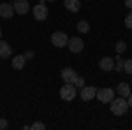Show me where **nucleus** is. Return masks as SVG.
<instances>
[{
  "mask_svg": "<svg viewBox=\"0 0 132 130\" xmlns=\"http://www.w3.org/2000/svg\"><path fill=\"white\" fill-rule=\"evenodd\" d=\"M111 106H109V109L114 116H123L127 109H129V104H127V99H123V97H118V99H113L109 102Z\"/></svg>",
  "mask_w": 132,
  "mask_h": 130,
  "instance_id": "obj_1",
  "label": "nucleus"
},
{
  "mask_svg": "<svg viewBox=\"0 0 132 130\" xmlns=\"http://www.w3.org/2000/svg\"><path fill=\"white\" fill-rule=\"evenodd\" d=\"M32 14H34V18H35L37 21H46V20H48L50 11H48V5H46V0H41L37 5H34Z\"/></svg>",
  "mask_w": 132,
  "mask_h": 130,
  "instance_id": "obj_2",
  "label": "nucleus"
},
{
  "mask_svg": "<svg viewBox=\"0 0 132 130\" xmlns=\"http://www.w3.org/2000/svg\"><path fill=\"white\" fill-rule=\"evenodd\" d=\"M76 95H78V88H76L72 83H65V84L60 88V97L63 100H67V102L74 100V99H76Z\"/></svg>",
  "mask_w": 132,
  "mask_h": 130,
  "instance_id": "obj_3",
  "label": "nucleus"
},
{
  "mask_svg": "<svg viewBox=\"0 0 132 130\" xmlns=\"http://www.w3.org/2000/svg\"><path fill=\"white\" fill-rule=\"evenodd\" d=\"M67 42H69L67 33H63V32H53V33H51V44H53L55 48H65Z\"/></svg>",
  "mask_w": 132,
  "mask_h": 130,
  "instance_id": "obj_4",
  "label": "nucleus"
},
{
  "mask_svg": "<svg viewBox=\"0 0 132 130\" xmlns=\"http://www.w3.org/2000/svg\"><path fill=\"white\" fill-rule=\"evenodd\" d=\"M95 97H97L99 102H102V104H109V102L114 99V90H113V88H101V90H97Z\"/></svg>",
  "mask_w": 132,
  "mask_h": 130,
  "instance_id": "obj_5",
  "label": "nucleus"
},
{
  "mask_svg": "<svg viewBox=\"0 0 132 130\" xmlns=\"http://www.w3.org/2000/svg\"><path fill=\"white\" fill-rule=\"evenodd\" d=\"M95 93H97V88L95 86H83L81 90H79V97L85 102H90V100L95 99Z\"/></svg>",
  "mask_w": 132,
  "mask_h": 130,
  "instance_id": "obj_6",
  "label": "nucleus"
},
{
  "mask_svg": "<svg viewBox=\"0 0 132 130\" xmlns=\"http://www.w3.org/2000/svg\"><path fill=\"white\" fill-rule=\"evenodd\" d=\"M67 48L71 49V53H81L85 44H83V40L79 37H71L69 42H67Z\"/></svg>",
  "mask_w": 132,
  "mask_h": 130,
  "instance_id": "obj_7",
  "label": "nucleus"
},
{
  "mask_svg": "<svg viewBox=\"0 0 132 130\" xmlns=\"http://www.w3.org/2000/svg\"><path fill=\"white\" fill-rule=\"evenodd\" d=\"M12 7H14V12L16 14H27L28 9H30V5H28V0H14V4H12Z\"/></svg>",
  "mask_w": 132,
  "mask_h": 130,
  "instance_id": "obj_8",
  "label": "nucleus"
},
{
  "mask_svg": "<svg viewBox=\"0 0 132 130\" xmlns=\"http://www.w3.org/2000/svg\"><path fill=\"white\" fill-rule=\"evenodd\" d=\"M62 79H63V83H74V79L78 77V72L74 69H71V67H65V69L62 70Z\"/></svg>",
  "mask_w": 132,
  "mask_h": 130,
  "instance_id": "obj_9",
  "label": "nucleus"
},
{
  "mask_svg": "<svg viewBox=\"0 0 132 130\" xmlns=\"http://www.w3.org/2000/svg\"><path fill=\"white\" fill-rule=\"evenodd\" d=\"M12 16H14V7L11 4H0V18L11 20Z\"/></svg>",
  "mask_w": 132,
  "mask_h": 130,
  "instance_id": "obj_10",
  "label": "nucleus"
},
{
  "mask_svg": "<svg viewBox=\"0 0 132 130\" xmlns=\"http://www.w3.org/2000/svg\"><path fill=\"white\" fill-rule=\"evenodd\" d=\"M99 67H101V70H104V72L113 70V69H114V60L109 58V56H104V58L99 60Z\"/></svg>",
  "mask_w": 132,
  "mask_h": 130,
  "instance_id": "obj_11",
  "label": "nucleus"
},
{
  "mask_svg": "<svg viewBox=\"0 0 132 130\" xmlns=\"http://www.w3.org/2000/svg\"><path fill=\"white\" fill-rule=\"evenodd\" d=\"M63 5L71 12H79V9H81V2L79 0H63Z\"/></svg>",
  "mask_w": 132,
  "mask_h": 130,
  "instance_id": "obj_12",
  "label": "nucleus"
},
{
  "mask_svg": "<svg viewBox=\"0 0 132 130\" xmlns=\"http://www.w3.org/2000/svg\"><path fill=\"white\" fill-rule=\"evenodd\" d=\"M116 93L120 95V97H123V99H127L129 95H130L132 91H130V84H127V83H120L118 86H116Z\"/></svg>",
  "mask_w": 132,
  "mask_h": 130,
  "instance_id": "obj_13",
  "label": "nucleus"
},
{
  "mask_svg": "<svg viewBox=\"0 0 132 130\" xmlns=\"http://www.w3.org/2000/svg\"><path fill=\"white\" fill-rule=\"evenodd\" d=\"M11 53H12L11 44H9V42H5V40H0V58H9Z\"/></svg>",
  "mask_w": 132,
  "mask_h": 130,
  "instance_id": "obj_14",
  "label": "nucleus"
},
{
  "mask_svg": "<svg viewBox=\"0 0 132 130\" xmlns=\"http://www.w3.org/2000/svg\"><path fill=\"white\" fill-rule=\"evenodd\" d=\"M25 63H27L25 56H23V55H16V56L12 58V69L14 70H21L23 67H25Z\"/></svg>",
  "mask_w": 132,
  "mask_h": 130,
  "instance_id": "obj_15",
  "label": "nucleus"
},
{
  "mask_svg": "<svg viewBox=\"0 0 132 130\" xmlns=\"http://www.w3.org/2000/svg\"><path fill=\"white\" fill-rule=\"evenodd\" d=\"M78 32H79V33H88V32H90V23L81 20L78 23Z\"/></svg>",
  "mask_w": 132,
  "mask_h": 130,
  "instance_id": "obj_16",
  "label": "nucleus"
},
{
  "mask_svg": "<svg viewBox=\"0 0 132 130\" xmlns=\"http://www.w3.org/2000/svg\"><path fill=\"white\" fill-rule=\"evenodd\" d=\"M125 49H127V44H125L123 40H118V42H116V53H118V55H122Z\"/></svg>",
  "mask_w": 132,
  "mask_h": 130,
  "instance_id": "obj_17",
  "label": "nucleus"
},
{
  "mask_svg": "<svg viewBox=\"0 0 132 130\" xmlns=\"http://www.w3.org/2000/svg\"><path fill=\"white\" fill-rule=\"evenodd\" d=\"M72 84H74V86H76V88H78V90H81L83 86H85V79H83L81 76H78V77H76V79H74V83H72Z\"/></svg>",
  "mask_w": 132,
  "mask_h": 130,
  "instance_id": "obj_18",
  "label": "nucleus"
},
{
  "mask_svg": "<svg viewBox=\"0 0 132 130\" xmlns=\"http://www.w3.org/2000/svg\"><path fill=\"white\" fill-rule=\"evenodd\" d=\"M123 70L127 74H132V60H123Z\"/></svg>",
  "mask_w": 132,
  "mask_h": 130,
  "instance_id": "obj_19",
  "label": "nucleus"
},
{
  "mask_svg": "<svg viewBox=\"0 0 132 130\" xmlns=\"http://www.w3.org/2000/svg\"><path fill=\"white\" fill-rule=\"evenodd\" d=\"M28 128H32V130H44V128H46V125H44L42 121H35V123H34V125H30Z\"/></svg>",
  "mask_w": 132,
  "mask_h": 130,
  "instance_id": "obj_20",
  "label": "nucleus"
},
{
  "mask_svg": "<svg viewBox=\"0 0 132 130\" xmlns=\"http://www.w3.org/2000/svg\"><path fill=\"white\" fill-rule=\"evenodd\" d=\"M125 27H127L129 30H132V11L127 14V18H125Z\"/></svg>",
  "mask_w": 132,
  "mask_h": 130,
  "instance_id": "obj_21",
  "label": "nucleus"
},
{
  "mask_svg": "<svg viewBox=\"0 0 132 130\" xmlns=\"http://www.w3.org/2000/svg\"><path fill=\"white\" fill-rule=\"evenodd\" d=\"M7 127H9V123H7V120H5V118H0V130L7 128Z\"/></svg>",
  "mask_w": 132,
  "mask_h": 130,
  "instance_id": "obj_22",
  "label": "nucleus"
},
{
  "mask_svg": "<svg viewBox=\"0 0 132 130\" xmlns=\"http://www.w3.org/2000/svg\"><path fill=\"white\" fill-rule=\"evenodd\" d=\"M23 56H25V60H30V58H34V51H27Z\"/></svg>",
  "mask_w": 132,
  "mask_h": 130,
  "instance_id": "obj_23",
  "label": "nucleus"
},
{
  "mask_svg": "<svg viewBox=\"0 0 132 130\" xmlns=\"http://www.w3.org/2000/svg\"><path fill=\"white\" fill-rule=\"evenodd\" d=\"M127 104H129V107L132 109V93L129 95V97H127Z\"/></svg>",
  "mask_w": 132,
  "mask_h": 130,
  "instance_id": "obj_24",
  "label": "nucleus"
},
{
  "mask_svg": "<svg viewBox=\"0 0 132 130\" xmlns=\"http://www.w3.org/2000/svg\"><path fill=\"white\" fill-rule=\"evenodd\" d=\"M125 5H127V9L132 11V0H125Z\"/></svg>",
  "mask_w": 132,
  "mask_h": 130,
  "instance_id": "obj_25",
  "label": "nucleus"
},
{
  "mask_svg": "<svg viewBox=\"0 0 132 130\" xmlns=\"http://www.w3.org/2000/svg\"><path fill=\"white\" fill-rule=\"evenodd\" d=\"M46 2H55V0H46Z\"/></svg>",
  "mask_w": 132,
  "mask_h": 130,
  "instance_id": "obj_26",
  "label": "nucleus"
},
{
  "mask_svg": "<svg viewBox=\"0 0 132 130\" xmlns=\"http://www.w3.org/2000/svg\"><path fill=\"white\" fill-rule=\"evenodd\" d=\"M0 37H2V28H0Z\"/></svg>",
  "mask_w": 132,
  "mask_h": 130,
  "instance_id": "obj_27",
  "label": "nucleus"
}]
</instances>
